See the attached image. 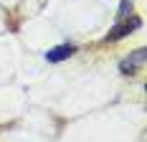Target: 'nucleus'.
<instances>
[{
  "instance_id": "nucleus-1",
  "label": "nucleus",
  "mask_w": 147,
  "mask_h": 142,
  "mask_svg": "<svg viewBox=\"0 0 147 142\" xmlns=\"http://www.w3.org/2000/svg\"><path fill=\"white\" fill-rule=\"evenodd\" d=\"M145 64V51L140 48V51H134L132 58H127V61H122V74H137V69Z\"/></svg>"
},
{
  "instance_id": "nucleus-2",
  "label": "nucleus",
  "mask_w": 147,
  "mask_h": 142,
  "mask_svg": "<svg viewBox=\"0 0 147 142\" xmlns=\"http://www.w3.org/2000/svg\"><path fill=\"white\" fill-rule=\"evenodd\" d=\"M132 28H140V20H137V18H134L132 23H124V26H117L114 30H109L107 38H109V41H117V38H122V36H129Z\"/></svg>"
},
{
  "instance_id": "nucleus-3",
  "label": "nucleus",
  "mask_w": 147,
  "mask_h": 142,
  "mask_svg": "<svg viewBox=\"0 0 147 142\" xmlns=\"http://www.w3.org/2000/svg\"><path fill=\"white\" fill-rule=\"evenodd\" d=\"M71 53H74V46H59V48H53V51H48V53H46V61L56 64V61H63V58H69Z\"/></svg>"
},
{
  "instance_id": "nucleus-4",
  "label": "nucleus",
  "mask_w": 147,
  "mask_h": 142,
  "mask_svg": "<svg viewBox=\"0 0 147 142\" xmlns=\"http://www.w3.org/2000/svg\"><path fill=\"white\" fill-rule=\"evenodd\" d=\"M132 13V3L129 0H122V8H119V18H127Z\"/></svg>"
}]
</instances>
